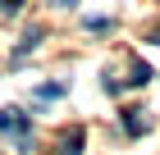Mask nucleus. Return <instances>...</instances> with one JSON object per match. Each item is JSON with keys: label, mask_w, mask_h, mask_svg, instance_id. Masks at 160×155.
<instances>
[{"label": "nucleus", "mask_w": 160, "mask_h": 155, "mask_svg": "<svg viewBox=\"0 0 160 155\" xmlns=\"http://www.w3.org/2000/svg\"><path fill=\"white\" fill-rule=\"evenodd\" d=\"M55 5H73V0H55Z\"/></svg>", "instance_id": "6e6552de"}, {"label": "nucleus", "mask_w": 160, "mask_h": 155, "mask_svg": "<svg viewBox=\"0 0 160 155\" xmlns=\"http://www.w3.org/2000/svg\"><path fill=\"white\" fill-rule=\"evenodd\" d=\"M0 128H5V132H18V137H28V119L18 114V109H5V114H0Z\"/></svg>", "instance_id": "f257e3e1"}, {"label": "nucleus", "mask_w": 160, "mask_h": 155, "mask_svg": "<svg viewBox=\"0 0 160 155\" xmlns=\"http://www.w3.org/2000/svg\"><path fill=\"white\" fill-rule=\"evenodd\" d=\"M147 78H151V69H147V64H133V78H128V82H133V87H142Z\"/></svg>", "instance_id": "423d86ee"}, {"label": "nucleus", "mask_w": 160, "mask_h": 155, "mask_svg": "<svg viewBox=\"0 0 160 155\" xmlns=\"http://www.w3.org/2000/svg\"><path fill=\"white\" fill-rule=\"evenodd\" d=\"M0 9H5V14H18V9H23V0H0Z\"/></svg>", "instance_id": "0eeeda50"}, {"label": "nucleus", "mask_w": 160, "mask_h": 155, "mask_svg": "<svg viewBox=\"0 0 160 155\" xmlns=\"http://www.w3.org/2000/svg\"><path fill=\"white\" fill-rule=\"evenodd\" d=\"M60 155H82V128H69L60 137Z\"/></svg>", "instance_id": "f03ea898"}, {"label": "nucleus", "mask_w": 160, "mask_h": 155, "mask_svg": "<svg viewBox=\"0 0 160 155\" xmlns=\"http://www.w3.org/2000/svg\"><path fill=\"white\" fill-rule=\"evenodd\" d=\"M123 128H128V137H142V132H147V119H142V109H128V114H123Z\"/></svg>", "instance_id": "20e7f679"}, {"label": "nucleus", "mask_w": 160, "mask_h": 155, "mask_svg": "<svg viewBox=\"0 0 160 155\" xmlns=\"http://www.w3.org/2000/svg\"><path fill=\"white\" fill-rule=\"evenodd\" d=\"M41 46V27H28V36H23V46L14 50V60H28V55H32V50Z\"/></svg>", "instance_id": "7ed1b4c3"}, {"label": "nucleus", "mask_w": 160, "mask_h": 155, "mask_svg": "<svg viewBox=\"0 0 160 155\" xmlns=\"http://www.w3.org/2000/svg\"><path fill=\"white\" fill-rule=\"evenodd\" d=\"M55 96H64V82H46V87H37V100H55Z\"/></svg>", "instance_id": "39448f33"}]
</instances>
